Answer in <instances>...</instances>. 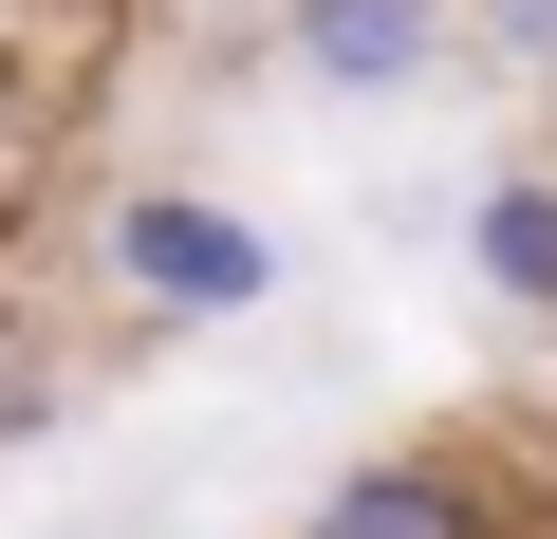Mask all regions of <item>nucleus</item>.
Here are the masks:
<instances>
[{"instance_id": "1", "label": "nucleus", "mask_w": 557, "mask_h": 539, "mask_svg": "<svg viewBox=\"0 0 557 539\" xmlns=\"http://www.w3.org/2000/svg\"><path fill=\"white\" fill-rule=\"evenodd\" d=\"M112 298H131L149 335H223V317L278 298V242H260L223 186H131V205H112Z\"/></svg>"}, {"instance_id": "2", "label": "nucleus", "mask_w": 557, "mask_h": 539, "mask_svg": "<svg viewBox=\"0 0 557 539\" xmlns=\"http://www.w3.org/2000/svg\"><path fill=\"white\" fill-rule=\"evenodd\" d=\"M446 0H278V75L298 94H335V112H391V94H428L446 75Z\"/></svg>"}, {"instance_id": "3", "label": "nucleus", "mask_w": 557, "mask_h": 539, "mask_svg": "<svg viewBox=\"0 0 557 539\" xmlns=\"http://www.w3.org/2000/svg\"><path fill=\"white\" fill-rule=\"evenodd\" d=\"M298 539H502V483H483V465H446V446H372Z\"/></svg>"}, {"instance_id": "4", "label": "nucleus", "mask_w": 557, "mask_h": 539, "mask_svg": "<svg viewBox=\"0 0 557 539\" xmlns=\"http://www.w3.org/2000/svg\"><path fill=\"white\" fill-rule=\"evenodd\" d=\"M465 260H483V298H502V317H557V168H483Z\"/></svg>"}, {"instance_id": "5", "label": "nucleus", "mask_w": 557, "mask_h": 539, "mask_svg": "<svg viewBox=\"0 0 557 539\" xmlns=\"http://www.w3.org/2000/svg\"><path fill=\"white\" fill-rule=\"evenodd\" d=\"M446 20H465L502 75H557V0H446Z\"/></svg>"}, {"instance_id": "6", "label": "nucleus", "mask_w": 557, "mask_h": 539, "mask_svg": "<svg viewBox=\"0 0 557 539\" xmlns=\"http://www.w3.org/2000/svg\"><path fill=\"white\" fill-rule=\"evenodd\" d=\"M20 428H57V354H38V335H0V446H20Z\"/></svg>"}]
</instances>
